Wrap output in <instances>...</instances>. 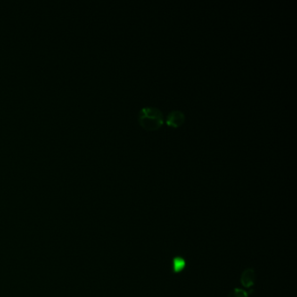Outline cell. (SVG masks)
Instances as JSON below:
<instances>
[{"label": "cell", "instance_id": "5", "mask_svg": "<svg viewBox=\"0 0 297 297\" xmlns=\"http://www.w3.org/2000/svg\"><path fill=\"white\" fill-rule=\"evenodd\" d=\"M251 293H252V290L249 292L247 290L235 288L234 290H231L230 293L228 294L227 297H249V295Z\"/></svg>", "mask_w": 297, "mask_h": 297}, {"label": "cell", "instance_id": "3", "mask_svg": "<svg viewBox=\"0 0 297 297\" xmlns=\"http://www.w3.org/2000/svg\"><path fill=\"white\" fill-rule=\"evenodd\" d=\"M256 282V272L253 268H246L241 275V282L246 289H250Z\"/></svg>", "mask_w": 297, "mask_h": 297}, {"label": "cell", "instance_id": "4", "mask_svg": "<svg viewBox=\"0 0 297 297\" xmlns=\"http://www.w3.org/2000/svg\"><path fill=\"white\" fill-rule=\"evenodd\" d=\"M186 266V260L182 257H175L173 259L172 262V268L174 274H180L182 273Z\"/></svg>", "mask_w": 297, "mask_h": 297}, {"label": "cell", "instance_id": "1", "mask_svg": "<svg viewBox=\"0 0 297 297\" xmlns=\"http://www.w3.org/2000/svg\"><path fill=\"white\" fill-rule=\"evenodd\" d=\"M138 120L142 128L146 130L156 131L163 126V112L160 109L153 107L141 108L138 113Z\"/></svg>", "mask_w": 297, "mask_h": 297}, {"label": "cell", "instance_id": "2", "mask_svg": "<svg viewBox=\"0 0 297 297\" xmlns=\"http://www.w3.org/2000/svg\"><path fill=\"white\" fill-rule=\"evenodd\" d=\"M185 120H186V116L182 111L174 110L167 114V118H166V124L169 127L178 128L184 124Z\"/></svg>", "mask_w": 297, "mask_h": 297}]
</instances>
